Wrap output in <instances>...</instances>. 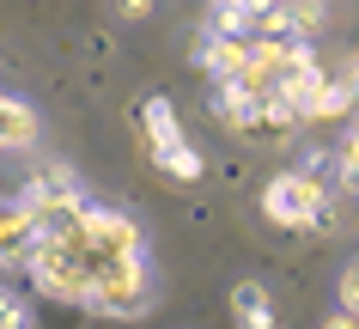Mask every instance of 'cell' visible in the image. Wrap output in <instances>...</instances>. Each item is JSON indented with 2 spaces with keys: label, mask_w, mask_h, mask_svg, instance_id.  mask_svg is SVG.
<instances>
[{
  "label": "cell",
  "mask_w": 359,
  "mask_h": 329,
  "mask_svg": "<svg viewBox=\"0 0 359 329\" xmlns=\"http://www.w3.org/2000/svg\"><path fill=\"white\" fill-rule=\"evenodd\" d=\"M353 92H359V61H353Z\"/></svg>",
  "instance_id": "2e32d148"
},
{
  "label": "cell",
  "mask_w": 359,
  "mask_h": 329,
  "mask_svg": "<svg viewBox=\"0 0 359 329\" xmlns=\"http://www.w3.org/2000/svg\"><path fill=\"white\" fill-rule=\"evenodd\" d=\"M86 311H92V317H116V323L147 317V311H152V269H147V250L97 262L92 293H86Z\"/></svg>",
  "instance_id": "6da1fadb"
},
{
  "label": "cell",
  "mask_w": 359,
  "mask_h": 329,
  "mask_svg": "<svg viewBox=\"0 0 359 329\" xmlns=\"http://www.w3.org/2000/svg\"><path fill=\"white\" fill-rule=\"evenodd\" d=\"M262 213L274 220V226H286V232H335L329 189H323V177H311V171H280V177H268Z\"/></svg>",
  "instance_id": "7a4b0ae2"
},
{
  "label": "cell",
  "mask_w": 359,
  "mask_h": 329,
  "mask_svg": "<svg viewBox=\"0 0 359 329\" xmlns=\"http://www.w3.org/2000/svg\"><path fill=\"white\" fill-rule=\"evenodd\" d=\"M341 189L359 195V128L347 135V147H341Z\"/></svg>",
  "instance_id": "4fadbf2b"
},
{
  "label": "cell",
  "mask_w": 359,
  "mask_h": 329,
  "mask_svg": "<svg viewBox=\"0 0 359 329\" xmlns=\"http://www.w3.org/2000/svg\"><path fill=\"white\" fill-rule=\"evenodd\" d=\"M231 317L250 329H274V299H268L262 281H238L231 287Z\"/></svg>",
  "instance_id": "9c48e42d"
},
{
  "label": "cell",
  "mask_w": 359,
  "mask_h": 329,
  "mask_svg": "<svg viewBox=\"0 0 359 329\" xmlns=\"http://www.w3.org/2000/svg\"><path fill=\"white\" fill-rule=\"evenodd\" d=\"M152 165H158V177H170V183H201V177H208V165H201V153H195L189 140L158 147V153H152Z\"/></svg>",
  "instance_id": "30bf717a"
},
{
  "label": "cell",
  "mask_w": 359,
  "mask_h": 329,
  "mask_svg": "<svg viewBox=\"0 0 359 329\" xmlns=\"http://www.w3.org/2000/svg\"><path fill=\"white\" fill-rule=\"evenodd\" d=\"M329 323H335V329L359 323V262H347V269H341V281H335V311H329Z\"/></svg>",
  "instance_id": "8fae6325"
},
{
  "label": "cell",
  "mask_w": 359,
  "mask_h": 329,
  "mask_svg": "<svg viewBox=\"0 0 359 329\" xmlns=\"http://www.w3.org/2000/svg\"><path fill=\"white\" fill-rule=\"evenodd\" d=\"M79 244H86L97 262L147 250V238H140V226H134V213H122V208H97V201L86 208V238H79Z\"/></svg>",
  "instance_id": "3957f363"
},
{
  "label": "cell",
  "mask_w": 359,
  "mask_h": 329,
  "mask_svg": "<svg viewBox=\"0 0 359 329\" xmlns=\"http://www.w3.org/2000/svg\"><path fill=\"white\" fill-rule=\"evenodd\" d=\"M31 244H37L31 208H25L19 195H0V269H25L31 262Z\"/></svg>",
  "instance_id": "5b68a950"
},
{
  "label": "cell",
  "mask_w": 359,
  "mask_h": 329,
  "mask_svg": "<svg viewBox=\"0 0 359 329\" xmlns=\"http://www.w3.org/2000/svg\"><path fill=\"white\" fill-rule=\"evenodd\" d=\"M43 195H79V177L67 165H49V171H37L25 183V201H43Z\"/></svg>",
  "instance_id": "7c38bea8"
},
{
  "label": "cell",
  "mask_w": 359,
  "mask_h": 329,
  "mask_svg": "<svg viewBox=\"0 0 359 329\" xmlns=\"http://www.w3.org/2000/svg\"><path fill=\"white\" fill-rule=\"evenodd\" d=\"M31 323V305H25V299H13V293L0 287V329H25Z\"/></svg>",
  "instance_id": "5bb4252c"
},
{
  "label": "cell",
  "mask_w": 359,
  "mask_h": 329,
  "mask_svg": "<svg viewBox=\"0 0 359 329\" xmlns=\"http://www.w3.org/2000/svg\"><path fill=\"white\" fill-rule=\"evenodd\" d=\"M152 13V0H122V19H147Z\"/></svg>",
  "instance_id": "9a60e30c"
},
{
  "label": "cell",
  "mask_w": 359,
  "mask_h": 329,
  "mask_svg": "<svg viewBox=\"0 0 359 329\" xmlns=\"http://www.w3.org/2000/svg\"><path fill=\"white\" fill-rule=\"evenodd\" d=\"M140 140H147V153L170 147V140H183V128H177V104H170V98H140Z\"/></svg>",
  "instance_id": "ba28073f"
},
{
  "label": "cell",
  "mask_w": 359,
  "mask_h": 329,
  "mask_svg": "<svg viewBox=\"0 0 359 329\" xmlns=\"http://www.w3.org/2000/svg\"><path fill=\"white\" fill-rule=\"evenodd\" d=\"M37 135H43L37 110H31L25 98L0 92V153H25V147H37Z\"/></svg>",
  "instance_id": "52a82bcc"
},
{
  "label": "cell",
  "mask_w": 359,
  "mask_h": 329,
  "mask_svg": "<svg viewBox=\"0 0 359 329\" xmlns=\"http://www.w3.org/2000/svg\"><path fill=\"white\" fill-rule=\"evenodd\" d=\"M25 201V195H19ZM31 208V226L37 238H55V244H79L86 238V208H92V195H43V201H25Z\"/></svg>",
  "instance_id": "277c9868"
},
{
  "label": "cell",
  "mask_w": 359,
  "mask_h": 329,
  "mask_svg": "<svg viewBox=\"0 0 359 329\" xmlns=\"http://www.w3.org/2000/svg\"><path fill=\"white\" fill-rule=\"evenodd\" d=\"M244 55H250V37H231V31H208V37H195V49H189V61L208 79H231L244 67Z\"/></svg>",
  "instance_id": "8992f818"
}]
</instances>
